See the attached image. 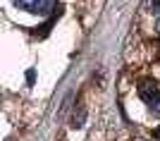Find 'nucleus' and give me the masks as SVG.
Segmentation results:
<instances>
[{"label":"nucleus","mask_w":160,"mask_h":141,"mask_svg":"<svg viewBox=\"0 0 160 141\" xmlns=\"http://www.w3.org/2000/svg\"><path fill=\"white\" fill-rule=\"evenodd\" d=\"M139 96H141V101L148 105L151 113L160 115V91H158V84L153 79H143L139 84Z\"/></svg>","instance_id":"1"},{"label":"nucleus","mask_w":160,"mask_h":141,"mask_svg":"<svg viewBox=\"0 0 160 141\" xmlns=\"http://www.w3.org/2000/svg\"><path fill=\"white\" fill-rule=\"evenodd\" d=\"M14 5L19 10H27L31 14H48L53 10L55 0H14Z\"/></svg>","instance_id":"2"},{"label":"nucleus","mask_w":160,"mask_h":141,"mask_svg":"<svg viewBox=\"0 0 160 141\" xmlns=\"http://www.w3.org/2000/svg\"><path fill=\"white\" fill-rule=\"evenodd\" d=\"M155 31L160 34V17H158V22H155Z\"/></svg>","instance_id":"3"},{"label":"nucleus","mask_w":160,"mask_h":141,"mask_svg":"<svg viewBox=\"0 0 160 141\" xmlns=\"http://www.w3.org/2000/svg\"><path fill=\"white\" fill-rule=\"evenodd\" d=\"M153 136H155V139H160V127H158V129L153 132Z\"/></svg>","instance_id":"4"}]
</instances>
